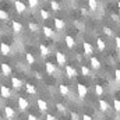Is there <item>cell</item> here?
Here are the masks:
<instances>
[{"label":"cell","mask_w":120,"mask_h":120,"mask_svg":"<svg viewBox=\"0 0 120 120\" xmlns=\"http://www.w3.org/2000/svg\"><path fill=\"white\" fill-rule=\"evenodd\" d=\"M115 78H116L117 82H120V70H116L115 71Z\"/></svg>","instance_id":"obj_37"},{"label":"cell","mask_w":120,"mask_h":120,"mask_svg":"<svg viewBox=\"0 0 120 120\" xmlns=\"http://www.w3.org/2000/svg\"><path fill=\"white\" fill-rule=\"evenodd\" d=\"M38 108H39L41 112H45V110L48 109V103H46L43 99H38Z\"/></svg>","instance_id":"obj_17"},{"label":"cell","mask_w":120,"mask_h":120,"mask_svg":"<svg viewBox=\"0 0 120 120\" xmlns=\"http://www.w3.org/2000/svg\"><path fill=\"white\" fill-rule=\"evenodd\" d=\"M88 6L91 10H96L98 8V1L96 0H88Z\"/></svg>","instance_id":"obj_25"},{"label":"cell","mask_w":120,"mask_h":120,"mask_svg":"<svg viewBox=\"0 0 120 120\" xmlns=\"http://www.w3.org/2000/svg\"><path fill=\"white\" fill-rule=\"evenodd\" d=\"M17 103H18V108L21 109V110H25L28 106H30V102L24 98V96H18V101H17Z\"/></svg>","instance_id":"obj_1"},{"label":"cell","mask_w":120,"mask_h":120,"mask_svg":"<svg viewBox=\"0 0 120 120\" xmlns=\"http://www.w3.org/2000/svg\"><path fill=\"white\" fill-rule=\"evenodd\" d=\"M25 59H27V63H30V64H34V63H35V57H34L31 53H27V55H25Z\"/></svg>","instance_id":"obj_29"},{"label":"cell","mask_w":120,"mask_h":120,"mask_svg":"<svg viewBox=\"0 0 120 120\" xmlns=\"http://www.w3.org/2000/svg\"><path fill=\"white\" fill-rule=\"evenodd\" d=\"M50 7H52L55 11H59V10H60V4L57 3V1H55V0H52V1H50Z\"/></svg>","instance_id":"obj_27"},{"label":"cell","mask_w":120,"mask_h":120,"mask_svg":"<svg viewBox=\"0 0 120 120\" xmlns=\"http://www.w3.org/2000/svg\"><path fill=\"white\" fill-rule=\"evenodd\" d=\"M109 108H110V106H109V103H108L106 101H103V99H101V101H99V109H101L102 112H108V110H109Z\"/></svg>","instance_id":"obj_13"},{"label":"cell","mask_w":120,"mask_h":120,"mask_svg":"<svg viewBox=\"0 0 120 120\" xmlns=\"http://www.w3.org/2000/svg\"><path fill=\"white\" fill-rule=\"evenodd\" d=\"M96 46H98V49L102 52V50H105V48H106V43H105V41H103V39L98 38V39H96Z\"/></svg>","instance_id":"obj_19"},{"label":"cell","mask_w":120,"mask_h":120,"mask_svg":"<svg viewBox=\"0 0 120 120\" xmlns=\"http://www.w3.org/2000/svg\"><path fill=\"white\" fill-rule=\"evenodd\" d=\"M43 34L48 36V38H53V35H55V32L52 28H49V27H43Z\"/></svg>","instance_id":"obj_22"},{"label":"cell","mask_w":120,"mask_h":120,"mask_svg":"<svg viewBox=\"0 0 120 120\" xmlns=\"http://www.w3.org/2000/svg\"><path fill=\"white\" fill-rule=\"evenodd\" d=\"M64 41H66V45H67V48H70V49H73V48H74V45H75V41L73 39V36H70V35H68V36H66V39H64Z\"/></svg>","instance_id":"obj_15"},{"label":"cell","mask_w":120,"mask_h":120,"mask_svg":"<svg viewBox=\"0 0 120 120\" xmlns=\"http://www.w3.org/2000/svg\"><path fill=\"white\" fill-rule=\"evenodd\" d=\"M56 108H57V110L61 112V113H64V112H66V106H64V105H61V103H57V105H56Z\"/></svg>","instance_id":"obj_34"},{"label":"cell","mask_w":120,"mask_h":120,"mask_svg":"<svg viewBox=\"0 0 120 120\" xmlns=\"http://www.w3.org/2000/svg\"><path fill=\"white\" fill-rule=\"evenodd\" d=\"M25 90H27V92L31 94V95H35V94H36V88H35L34 85H31V84H27V85H25Z\"/></svg>","instance_id":"obj_23"},{"label":"cell","mask_w":120,"mask_h":120,"mask_svg":"<svg viewBox=\"0 0 120 120\" xmlns=\"http://www.w3.org/2000/svg\"><path fill=\"white\" fill-rule=\"evenodd\" d=\"M81 73H82V75H90V68L87 66H82L81 67Z\"/></svg>","instance_id":"obj_33"},{"label":"cell","mask_w":120,"mask_h":120,"mask_svg":"<svg viewBox=\"0 0 120 120\" xmlns=\"http://www.w3.org/2000/svg\"><path fill=\"white\" fill-rule=\"evenodd\" d=\"M11 27H13V31H14V32H21V31H22V25H21L20 22H17V21H13Z\"/></svg>","instance_id":"obj_20"},{"label":"cell","mask_w":120,"mask_h":120,"mask_svg":"<svg viewBox=\"0 0 120 120\" xmlns=\"http://www.w3.org/2000/svg\"><path fill=\"white\" fill-rule=\"evenodd\" d=\"M81 119H82V120H94V119H92V117L90 116V115H84V116H82Z\"/></svg>","instance_id":"obj_40"},{"label":"cell","mask_w":120,"mask_h":120,"mask_svg":"<svg viewBox=\"0 0 120 120\" xmlns=\"http://www.w3.org/2000/svg\"><path fill=\"white\" fill-rule=\"evenodd\" d=\"M103 87L102 85H95V94H96V96H102L103 95Z\"/></svg>","instance_id":"obj_24"},{"label":"cell","mask_w":120,"mask_h":120,"mask_svg":"<svg viewBox=\"0 0 120 120\" xmlns=\"http://www.w3.org/2000/svg\"><path fill=\"white\" fill-rule=\"evenodd\" d=\"M0 68H1V73H3L4 75H10V74H11V67H10L7 63H1V64H0Z\"/></svg>","instance_id":"obj_5"},{"label":"cell","mask_w":120,"mask_h":120,"mask_svg":"<svg viewBox=\"0 0 120 120\" xmlns=\"http://www.w3.org/2000/svg\"><path fill=\"white\" fill-rule=\"evenodd\" d=\"M28 3H30V7L35 8V7H38V4H39V0H28Z\"/></svg>","instance_id":"obj_32"},{"label":"cell","mask_w":120,"mask_h":120,"mask_svg":"<svg viewBox=\"0 0 120 120\" xmlns=\"http://www.w3.org/2000/svg\"><path fill=\"white\" fill-rule=\"evenodd\" d=\"M11 85H13L15 90H20V88H21V85H22V82H21V80H20V78L13 77V78H11Z\"/></svg>","instance_id":"obj_12"},{"label":"cell","mask_w":120,"mask_h":120,"mask_svg":"<svg viewBox=\"0 0 120 120\" xmlns=\"http://www.w3.org/2000/svg\"><path fill=\"white\" fill-rule=\"evenodd\" d=\"M103 34H105V35H108V36H112V35H113L112 30H110V28H108V27H106V28H103Z\"/></svg>","instance_id":"obj_35"},{"label":"cell","mask_w":120,"mask_h":120,"mask_svg":"<svg viewBox=\"0 0 120 120\" xmlns=\"http://www.w3.org/2000/svg\"><path fill=\"white\" fill-rule=\"evenodd\" d=\"M82 48H84V53H85L87 56L92 55V52H94V48H92V45H91V43H88V42H84Z\"/></svg>","instance_id":"obj_10"},{"label":"cell","mask_w":120,"mask_h":120,"mask_svg":"<svg viewBox=\"0 0 120 120\" xmlns=\"http://www.w3.org/2000/svg\"><path fill=\"white\" fill-rule=\"evenodd\" d=\"M27 119H28V120H39L35 115H28V117H27Z\"/></svg>","instance_id":"obj_38"},{"label":"cell","mask_w":120,"mask_h":120,"mask_svg":"<svg viewBox=\"0 0 120 120\" xmlns=\"http://www.w3.org/2000/svg\"><path fill=\"white\" fill-rule=\"evenodd\" d=\"M45 68H46V73L48 74H53L56 71V67H55V64L52 61H46L45 63Z\"/></svg>","instance_id":"obj_4"},{"label":"cell","mask_w":120,"mask_h":120,"mask_svg":"<svg viewBox=\"0 0 120 120\" xmlns=\"http://www.w3.org/2000/svg\"><path fill=\"white\" fill-rule=\"evenodd\" d=\"M119 10H120V1H119Z\"/></svg>","instance_id":"obj_42"},{"label":"cell","mask_w":120,"mask_h":120,"mask_svg":"<svg viewBox=\"0 0 120 120\" xmlns=\"http://www.w3.org/2000/svg\"><path fill=\"white\" fill-rule=\"evenodd\" d=\"M0 20H3V21L8 20V13L4 11V10H0Z\"/></svg>","instance_id":"obj_28"},{"label":"cell","mask_w":120,"mask_h":120,"mask_svg":"<svg viewBox=\"0 0 120 120\" xmlns=\"http://www.w3.org/2000/svg\"><path fill=\"white\" fill-rule=\"evenodd\" d=\"M0 95H1L3 98H10V96H11V91L8 90L6 85H1V87H0Z\"/></svg>","instance_id":"obj_6"},{"label":"cell","mask_w":120,"mask_h":120,"mask_svg":"<svg viewBox=\"0 0 120 120\" xmlns=\"http://www.w3.org/2000/svg\"><path fill=\"white\" fill-rule=\"evenodd\" d=\"M55 28L57 31H63L64 30V22H63V20H60V18H55Z\"/></svg>","instance_id":"obj_14"},{"label":"cell","mask_w":120,"mask_h":120,"mask_svg":"<svg viewBox=\"0 0 120 120\" xmlns=\"http://www.w3.org/2000/svg\"><path fill=\"white\" fill-rule=\"evenodd\" d=\"M0 36H1V30H0Z\"/></svg>","instance_id":"obj_43"},{"label":"cell","mask_w":120,"mask_h":120,"mask_svg":"<svg viewBox=\"0 0 120 120\" xmlns=\"http://www.w3.org/2000/svg\"><path fill=\"white\" fill-rule=\"evenodd\" d=\"M0 120H1V117H0Z\"/></svg>","instance_id":"obj_44"},{"label":"cell","mask_w":120,"mask_h":120,"mask_svg":"<svg viewBox=\"0 0 120 120\" xmlns=\"http://www.w3.org/2000/svg\"><path fill=\"white\" fill-rule=\"evenodd\" d=\"M66 74L68 77H77V70L73 66H66Z\"/></svg>","instance_id":"obj_9"},{"label":"cell","mask_w":120,"mask_h":120,"mask_svg":"<svg viewBox=\"0 0 120 120\" xmlns=\"http://www.w3.org/2000/svg\"><path fill=\"white\" fill-rule=\"evenodd\" d=\"M4 115H6L7 119H14L15 117V110L11 106H6L4 108Z\"/></svg>","instance_id":"obj_3"},{"label":"cell","mask_w":120,"mask_h":120,"mask_svg":"<svg viewBox=\"0 0 120 120\" xmlns=\"http://www.w3.org/2000/svg\"><path fill=\"white\" fill-rule=\"evenodd\" d=\"M77 92H78V96H80V98H85L88 90H87V87H85L84 84H78V85H77Z\"/></svg>","instance_id":"obj_2"},{"label":"cell","mask_w":120,"mask_h":120,"mask_svg":"<svg viewBox=\"0 0 120 120\" xmlns=\"http://www.w3.org/2000/svg\"><path fill=\"white\" fill-rule=\"evenodd\" d=\"M56 61H57L59 66H64V64H66V56H64L61 52H57V53H56Z\"/></svg>","instance_id":"obj_7"},{"label":"cell","mask_w":120,"mask_h":120,"mask_svg":"<svg viewBox=\"0 0 120 120\" xmlns=\"http://www.w3.org/2000/svg\"><path fill=\"white\" fill-rule=\"evenodd\" d=\"M91 66H92V68H95V70L101 68V61H99V59H96V57H91Z\"/></svg>","instance_id":"obj_18"},{"label":"cell","mask_w":120,"mask_h":120,"mask_svg":"<svg viewBox=\"0 0 120 120\" xmlns=\"http://www.w3.org/2000/svg\"><path fill=\"white\" fill-rule=\"evenodd\" d=\"M115 41H116V46H117V49H120V38L117 36V38H116Z\"/></svg>","instance_id":"obj_41"},{"label":"cell","mask_w":120,"mask_h":120,"mask_svg":"<svg viewBox=\"0 0 120 120\" xmlns=\"http://www.w3.org/2000/svg\"><path fill=\"white\" fill-rule=\"evenodd\" d=\"M41 17H42V20H48V18L50 17V14H49V11H46V10L41 8Z\"/></svg>","instance_id":"obj_26"},{"label":"cell","mask_w":120,"mask_h":120,"mask_svg":"<svg viewBox=\"0 0 120 120\" xmlns=\"http://www.w3.org/2000/svg\"><path fill=\"white\" fill-rule=\"evenodd\" d=\"M39 50H41V53H42L43 56H48V55L50 53V49H49L46 45H41V46H39Z\"/></svg>","instance_id":"obj_21"},{"label":"cell","mask_w":120,"mask_h":120,"mask_svg":"<svg viewBox=\"0 0 120 120\" xmlns=\"http://www.w3.org/2000/svg\"><path fill=\"white\" fill-rule=\"evenodd\" d=\"M28 28H30L32 32H36V31L39 30V27H38V24H35V22H30L28 24Z\"/></svg>","instance_id":"obj_30"},{"label":"cell","mask_w":120,"mask_h":120,"mask_svg":"<svg viewBox=\"0 0 120 120\" xmlns=\"http://www.w3.org/2000/svg\"><path fill=\"white\" fill-rule=\"evenodd\" d=\"M14 6H15V10L18 11V13H24L25 11V4L22 3V1H20V0H15V3H14Z\"/></svg>","instance_id":"obj_8"},{"label":"cell","mask_w":120,"mask_h":120,"mask_svg":"<svg viewBox=\"0 0 120 120\" xmlns=\"http://www.w3.org/2000/svg\"><path fill=\"white\" fill-rule=\"evenodd\" d=\"M71 120H80V116H78V113H75V112H71Z\"/></svg>","instance_id":"obj_36"},{"label":"cell","mask_w":120,"mask_h":120,"mask_svg":"<svg viewBox=\"0 0 120 120\" xmlns=\"http://www.w3.org/2000/svg\"><path fill=\"white\" fill-rule=\"evenodd\" d=\"M113 108L116 112H120V101L119 99H113Z\"/></svg>","instance_id":"obj_31"},{"label":"cell","mask_w":120,"mask_h":120,"mask_svg":"<svg viewBox=\"0 0 120 120\" xmlns=\"http://www.w3.org/2000/svg\"><path fill=\"white\" fill-rule=\"evenodd\" d=\"M10 50H11V49H10V46H8L7 43L3 42V43L0 45V52H1V55H4V56H6V55H10Z\"/></svg>","instance_id":"obj_11"},{"label":"cell","mask_w":120,"mask_h":120,"mask_svg":"<svg viewBox=\"0 0 120 120\" xmlns=\"http://www.w3.org/2000/svg\"><path fill=\"white\" fill-rule=\"evenodd\" d=\"M46 120H56V117H55L53 115H50V113H49V115H46Z\"/></svg>","instance_id":"obj_39"},{"label":"cell","mask_w":120,"mask_h":120,"mask_svg":"<svg viewBox=\"0 0 120 120\" xmlns=\"http://www.w3.org/2000/svg\"><path fill=\"white\" fill-rule=\"evenodd\" d=\"M59 91H60V94H61L63 96H67V95L70 94V90H68V87H67V85H64V84L59 85Z\"/></svg>","instance_id":"obj_16"}]
</instances>
